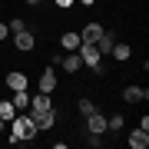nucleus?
Listing matches in <instances>:
<instances>
[{
    "label": "nucleus",
    "mask_w": 149,
    "mask_h": 149,
    "mask_svg": "<svg viewBox=\"0 0 149 149\" xmlns=\"http://www.w3.org/2000/svg\"><path fill=\"white\" fill-rule=\"evenodd\" d=\"M129 146H133V149H146V146H149V129H133Z\"/></svg>",
    "instance_id": "nucleus-10"
},
{
    "label": "nucleus",
    "mask_w": 149,
    "mask_h": 149,
    "mask_svg": "<svg viewBox=\"0 0 149 149\" xmlns=\"http://www.w3.org/2000/svg\"><path fill=\"white\" fill-rule=\"evenodd\" d=\"M113 43H116V40H113V33L103 30L100 37H96V50H100V56H106V53H109V50H113Z\"/></svg>",
    "instance_id": "nucleus-11"
},
{
    "label": "nucleus",
    "mask_w": 149,
    "mask_h": 149,
    "mask_svg": "<svg viewBox=\"0 0 149 149\" xmlns=\"http://www.w3.org/2000/svg\"><path fill=\"white\" fill-rule=\"evenodd\" d=\"M13 116H17V106H13V103H7V100H0V119L10 123Z\"/></svg>",
    "instance_id": "nucleus-17"
},
{
    "label": "nucleus",
    "mask_w": 149,
    "mask_h": 149,
    "mask_svg": "<svg viewBox=\"0 0 149 149\" xmlns=\"http://www.w3.org/2000/svg\"><path fill=\"white\" fill-rule=\"evenodd\" d=\"M53 103H50V93H37V96H30V116L33 113H43V109H50Z\"/></svg>",
    "instance_id": "nucleus-6"
},
{
    "label": "nucleus",
    "mask_w": 149,
    "mask_h": 149,
    "mask_svg": "<svg viewBox=\"0 0 149 149\" xmlns=\"http://www.w3.org/2000/svg\"><path fill=\"white\" fill-rule=\"evenodd\" d=\"M100 33H103L100 23H86L83 33H80V40H83V43H96V37H100Z\"/></svg>",
    "instance_id": "nucleus-12"
},
{
    "label": "nucleus",
    "mask_w": 149,
    "mask_h": 149,
    "mask_svg": "<svg viewBox=\"0 0 149 149\" xmlns=\"http://www.w3.org/2000/svg\"><path fill=\"white\" fill-rule=\"evenodd\" d=\"M80 33H63V50H66V53H73V50H80Z\"/></svg>",
    "instance_id": "nucleus-15"
},
{
    "label": "nucleus",
    "mask_w": 149,
    "mask_h": 149,
    "mask_svg": "<svg viewBox=\"0 0 149 149\" xmlns=\"http://www.w3.org/2000/svg\"><path fill=\"white\" fill-rule=\"evenodd\" d=\"M93 109H96V106H93V103H90V100H80V113H86V116H90V113H93Z\"/></svg>",
    "instance_id": "nucleus-20"
},
{
    "label": "nucleus",
    "mask_w": 149,
    "mask_h": 149,
    "mask_svg": "<svg viewBox=\"0 0 149 149\" xmlns=\"http://www.w3.org/2000/svg\"><path fill=\"white\" fill-rule=\"evenodd\" d=\"M13 106H17V113H20V109H30V93L27 90H13Z\"/></svg>",
    "instance_id": "nucleus-14"
},
{
    "label": "nucleus",
    "mask_w": 149,
    "mask_h": 149,
    "mask_svg": "<svg viewBox=\"0 0 149 149\" xmlns=\"http://www.w3.org/2000/svg\"><path fill=\"white\" fill-rule=\"evenodd\" d=\"M146 96H149V90H146V86H126L123 100H126V103H139V100H146Z\"/></svg>",
    "instance_id": "nucleus-9"
},
{
    "label": "nucleus",
    "mask_w": 149,
    "mask_h": 149,
    "mask_svg": "<svg viewBox=\"0 0 149 149\" xmlns=\"http://www.w3.org/2000/svg\"><path fill=\"white\" fill-rule=\"evenodd\" d=\"M56 90V70L50 66V70H43V76H40V93H53Z\"/></svg>",
    "instance_id": "nucleus-7"
},
{
    "label": "nucleus",
    "mask_w": 149,
    "mask_h": 149,
    "mask_svg": "<svg viewBox=\"0 0 149 149\" xmlns=\"http://www.w3.org/2000/svg\"><path fill=\"white\" fill-rule=\"evenodd\" d=\"M33 126H37V129H50V126H53V123H56V113H53V106H50V109H43V113H33Z\"/></svg>",
    "instance_id": "nucleus-3"
},
{
    "label": "nucleus",
    "mask_w": 149,
    "mask_h": 149,
    "mask_svg": "<svg viewBox=\"0 0 149 149\" xmlns=\"http://www.w3.org/2000/svg\"><path fill=\"white\" fill-rule=\"evenodd\" d=\"M7 86H10V90H27V76L13 70V73H7Z\"/></svg>",
    "instance_id": "nucleus-13"
},
{
    "label": "nucleus",
    "mask_w": 149,
    "mask_h": 149,
    "mask_svg": "<svg viewBox=\"0 0 149 149\" xmlns=\"http://www.w3.org/2000/svg\"><path fill=\"white\" fill-rule=\"evenodd\" d=\"M116 60H129L133 56V50H129V43H113V50H109Z\"/></svg>",
    "instance_id": "nucleus-16"
},
{
    "label": "nucleus",
    "mask_w": 149,
    "mask_h": 149,
    "mask_svg": "<svg viewBox=\"0 0 149 149\" xmlns=\"http://www.w3.org/2000/svg\"><path fill=\"white\" fill-rule=\"evenodd\" d=\"M37 136V126H33V119L30 116H17L10 119V143H23V139H33Z\"/></svg>",
    "instance_id": "nucleus-1"
},
{
    "label": "nucleus",
    "mask_w": 149,
    "mask_h": 149,
    "mask_svg": "<svg viewBox=\"0 0 149 149\" xmlns=\"http://www.w3.org/2000/svg\"><path fill=\"white\" fill-rule=\"evenodd\" d=\"M10 37V30H7V23H0V40H7Z\"/></svg>",
    "instance_id": "nucleus-21"
},
{
    "label": "nucleus",
    "mask_w": 149,
    "mask_h": 149,
    "mask_svg": "<svg viewBox=\"0 0 149 149\" xmlns=\"http://www.w3.org/2000/svg\"><path fill=\"white\" fill-rule=\"evenodd\" d=\"M80 3H86V7H93V3H96V0H80Z\"/></svg>",
    "instance_id": "nucleus-23"
},
{
    "label": "nucleus",
    "mask_w": 149,
    "mask_h": 149,
    "mask_svg": "<svg viewBox=\"0 0 149 149\" xmlns=\"http://www.w3.org/2000/svg\"><path fill=\"white\" fill-rule=\"evenodd\" d=\"M86 126H90V133H96V136H103V133H106V116L93 109L90 116H86Z\"/></svg>",
    "instance_id": "nucleus-4"
},
{
    "label": "nucleus",
    "mask_w": 149,
    "mask_h": 149,
    "mask_svg": "<svg viewBox=\"0 0 149 149\" xmlns=\"http://www.w3.org/2000/svg\"><path fill=\"white\" fill-rule=\"evenodd\" d=\"M13 43H17V50L20 53H27V50H33V33H27V30H20V33H13Z\"/></svg>",
    "instance_id": "nucleus-8"
},
{
    "label": "nucleus",
    "mask_w": 149,
    "mask_h": 149,
    "mask_svg": "<svg viewBox=\"0 0 149 149\" xmlns=\"http://www.w3.org/2000/svg\"><path fill=\"white\" fill-rule=\"evenodd\" d=\"M60 66H63V73H76V70L83 66V60H80V53H66V56H60Z\"/></svg>",
    "instance_id": "nucleus-5"
},
{
    "label": "nucleus",
    "mask_w": 149,
    "mask_h": 149,
    "mask_svg": "<svg viewBox=\"0 0 149 149\" xmlns=\"http://www.w3.org/2000/svg\"><path fill=\"white\" fill-rule=\"evenodd\" d=\"M76 53H80V60L86 66H100V50H96V43H80V50H76Z\"/></svg>",
    "instance_id": "nucleus-2"
},
{
    "label": "nucleus",
    "mask_w": 149,
    "mask_h": 149,
    "mask_svg": "<svg viewBox=\"0 0 149 149\" xmlns=\"http://www.w3.org/2000/svg\"><path fill=\"white\" fill-rule=\"evenodd\" d=\"M106 129H113V133H116V129H123V116H113V119H106Z\"/></svg>",
    "instance_id": "nucleus-18"
},
{
    "label": "nucleus",
    "mask_w": 149,
    "mask_h": 149,
    "mask_svg": "<svg viewBox=\"0 0 149 149\" xmlns=\"http://www.w3.org/2000/svg\"><path fill=\"white\" fill-rule=\"evenodd\" d=\"M53 3H56V7H70L73 0H53Z\"/></svg>",
    "instance_id": "nucleus-22"
},
{
    "label": "nucleus",
    "mask_w": 149,
    "mask_h": 149,
    "mask_svg": "<svg viewBox=\"0 0 149 149\" xmlns=\"http://www.w3.org/2000/svg\"><path fill=\"white\" fill-rule=\"evenodd\" d=\"M3 126H7V119H0V133H3Z\"/></svg>",
    "instance_id": "nucleus-24"
},
{
    "label": "nucleus",
    "mask_w": 149,
    "mask_h": 149,
    "mask_svg": "<svg viewBox=\"0 0 149 149\" xmlns=\"http://www.w3.org/2000/svg\"><path fill=\"white\" fill-rule=\"evenodd\" d=\"M7 30H10V33H20V30H27V23H23V20H10Z\"/></svg>",
    "instance_id": "nucleus-19"
}]
</instances>
